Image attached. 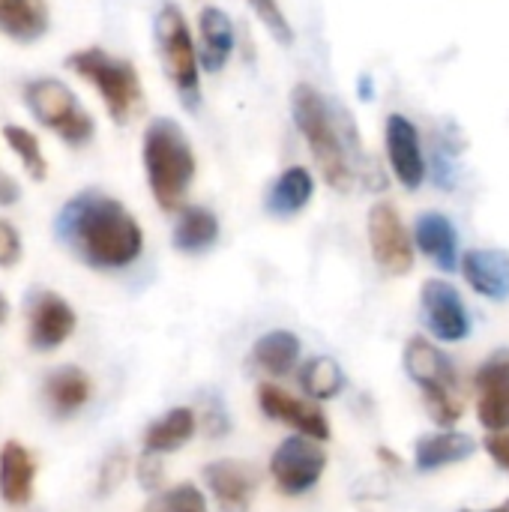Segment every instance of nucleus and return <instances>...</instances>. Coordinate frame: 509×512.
Listing matches in <instances>:
<instances>
[{"label":"nucleus","mask_w":509,"mask_h":512,"mask_svg":"<svg viewBox=\"0 0 509 512\" xmlns=\"http://www.w3.org/2000/svg\"><path fill=\"white\" fill-rule=\"evenodd\" d=\"M54 234L93 270H126L144 252V231L132 210L96 189H84L60 207Z\"/></svg>","instance_id":"f257e3e1"},{"label":"nucleus","mask_w":509,"mask_h":512,"mask_svg":"<svg viewBox=\"0 0 509 512\" xmlns=\"http://www.w3.org/2000/svg\"><path fill=\"white\" fill-rule=\"evenodd\" d=\"M291 114L327 186L336 192H348L354 186L360 156L351 117L345 111H336L327 96L306 81L291 90Z\"/></svg>","instance_id":"f03ea898"},{"label":"nucleus","mask_w":509,"mask_h":512,"mask_svg":"<svg viewBox=\"0 0 509 512\" xmlns=\"http://www.w3.org/2000/svg\"><path fill=\"white\" fill-rule=\"evenodd\" d=\"M141 162L156 204L165 213H177L180 207H186L198 159L186 129L177 120L156 117L147 123L141 138Z\"/></svg>","instance_id":"7ed1b4c3"},{"label":"nucleus","mask_w":509,"mask_h":512,"mask_svg":"<svg viewBox=\"0 0 509 512\" xmlns=\"http://www.w3.org/2000/svg\"><path fill=\"white\" fill-rule=\"evenodd\" d=\"M66 69H72L90 87H96L114 123H129L135 111L141 108L144 90H141V78L132 60L117 57L99 45H90V48L72 51L66 57Z\"/></svg>","instance_id":"20e7f679"},{"label":"nucleus","mask_w":509,"mask_h":512,"mask_svg":"<svg viewBox=\"0 0 509 512\" xmlns=\"http://www.w3.org/2000/svg\"><path fill=\"white\" fill-rule=\"evenodd\" d=\"M405 372L423 390L426 411L438 426H453L462 417V393L453 363L441 348L423 336H411L405 345Z\"/></svg>","instance_id":"39448f33"},{"label":"nucleus","mask_w":509,"mask_h":512,"mask_svg":"<svg viewBox=\"0 0 509 512\" xmlns=\"http://www.w3.org/2000/svg\"><path fill=\"white\" fill-rule=\"evenodd\" d=\"M156 45L165 66L168 81L180 93L186 108H195L201 102V63H198V45L192 39L189 21L177 3H162L156 12Z\"/></svg>","instance_id":"423d86ee"},{"label":"nucleus","mask_w":509,"mask_h":512,"mask_svg":"<svg viewBox=\"0 0 509 512\" xmlns=\"http://www.w3.org/2000/svg\"><path fill=\"white\" fill-rule=\"evenodd\" d=\"M24 102H27L30 114L39 120V126L54 132L69 147H84L96 132L90 111L78 102L75 90L60 78L27 81L24 84Z\"/></svg>","instance_id":"0eeeda50"},{"label":"nucleus","mask_w":509,"mask_h":512,"mask_svg":"<svg viewBox=\"0 0 509 512\" xmlns=\"http://www.w3.org/2000/svg\"><path fill=\"white\" fill-rule=\"evenodd\" d=\"M327 471V453L321 441H312L306 435L288 438L276 447L270 459V477L279 486L282 495H306L312 492Z\"/></svg>","instance_id":"6e6552de"},{"label":"nucleus","mask_w":509,"mask_h":512,"mask_svg":"<svg viewBox=\"0 0 509 512\" xmlns=\"http://www.w3.org/2000/svg\"><path fill=\"white\" fill-rule=\"evenodd\" d=\"M369 249L375 264L387 276H408L414 270V240L390 201H378L369 210Z\"/></svg>","instance_id":"1a4fd4ad"},{"label":"nucleus","mask_w":509,"mask_h":512,"mask_svg":"<svg viewBox=\"0 0 509 512\" xmlns=\"http://www.w3.org/2000/svg\"><path fill=\"white\" fill-rule=\"evenodd\" d=\"M426 327L441 342H462L471 333V315L462 294L447 279H429L420 291Z\"/></svg>","instance_id":"9d476101"},{"label":"nucleus","mask_w":509,"mask_h":512,"mask_svg":"<svg viewBox=\"0 0 509 512\" xmlns=\"http://www.w3.org/2000/svg\"><path fill=\"white\" fill-rule=\"evenodd\" d=\"M75 309L54 291H33L27 300V339L33 351H54L75 333Z\"/></svg>","instance_id":"9b49d317"},{"label":"nucleus","mask_w":509,"mask_h":512,"mask_svg":"<svg viewBox=\"0 0 509 512\" xmlns=\"http://www.w3.org/2000/svg\"><path fill=\"white\" fill-rule=\"evenodd\" d=\"M384 144H387V159H390L396 180L411 192L420 189L429 168H426V156H423L420 129L414 126V120L399 111L390 114L387 126H384Z\"/></svg>","instance_id":"f8f14e48"},{"label":"nucleus","mask_w":509,"mask_h":512,"mask_svg":"<svg viewBox=\"0 0 509 512\" xmlns=\"http://www.w3.org/2000/svg\"><path fill=\"white\" fill-rule=\"evenodd\" d=\"M258 408L264 417L291 426L294 432L312 438V441H330V423L327 414L315 405L306 402L300 396H291L288 390L276 387V384H261L258 387Z\"/></svg>","instance_id":"ddd939ff"},{"label":"nucleus","mask_w":509,"mask_h":512,"mask_svg":"<svg viewBox=\"0 0 509 512\" xmlns=\"http://www.w3.org/2000/svg\"><path fill=\"white\" fill-rule=\"evenodd\" d=\"M204 483L213 492V501L222 512H246L252 507L261 474L255 465L240 459H219L204 468Z\"/></svg>","instance_id":"4468645a"},{"label":"nucleus","mask_w":509,"mask_h":512,"mask_svg":"<svg viewBox=\"0 0 509 512\" xmlns=\"http://www.w3.org/2000/svg\"><path fill=\"white\" fill-rule=\"evenodd\" d=\"M477 384V417L489 432L509 429V348L495 351L474 375Z\"/></svg>","instance_id":"2eb2a0df"},{"label":"nucleus","mask_w":509,"mask_h":512,"mask_svg":"<svg viewBox=\"0 0 509 512\" xmlns=\"http://www.w3.org/2000/svg\"><path fill=\"white\" fill-rule=\"evenodd\" d=\"M414 243L438 270L453 273L459 267V231L450 216L438 210L420 213L414 225Z\"/></svg>","instance_id":"dca6fc26"},{"label":"nucleus","mask_w":509,"mask_h":512,"mask_svg":"<svg viewBox=\"0 0 509 512\" xmlns=\"http://www.w3.org/2000/svg\"><path fill=\"white\" fill-rule=\"evenodd\" d=\"M198 63L207 72L225 69V63L234 54L237 36H234V21L225 9L219 6H204L198 15Z\"/></svg>","instance_id":"f3484780"},{"label":"nucleus","mask_w":509,"mask_h":512,"mask_svg":"<svg viewBox=\"0 0 509 512\" xmlns=\"http://www.w3.org/2000/svg\"><path fill=\"white\" fill-rule=\"evenodd\" d=\"M462 273L480 297L509 300V252L504 249H471L462 258Z\"/></svg>","instance_id":"a211bd4d"},{"label":"nucleus","mask_w":509,"mask_h":512,"mask_svg":"<svg viewBox=\"0 0 509 512\" xmlns=\"http://www.w3.org/2000/svg\"><path fill=\"white\" fill-rule=\"evenodd\" d=\"M36 459L21 441H6L0 447V498L9 507H24L33 498Z\"/></svg>","instance_id":"6ab92c4d"},{"label":"nucleus","mask_w":509,"mask_h":512,"mask_svg":"<svg viewBox=\"0 0 509 512\" xmlns=\"http://www.w3.org/2000/svg\"><path fill=\"white\" fill-rule=\"evenodd\" d=\"M312 195H315V177L309 174V168L291 165L270 183L264 195V210L276 219H291L309 207Z\"/></svg>","instance_id":"aec40b11"},{"label":"nucleus","mask_w":509,"mask_h":512,"mask_svg":"<svg viewBox=\"0 0 509 512\" xmlns=\"http://www.w3.org/2000/svg\"><path fill=\"white\" fill-rule=\"evenodd\" d=\"M93 384L84 369L78 366H60L42 381L45 405L54 417H72L90 402Z\"/></svg>","instance_id":"412c9836"},{"label":"nucleus","mask_w":509,"mask_h":512,"mask_svg":"<svg viewBox=\"0 0 509 512\" xmlns=\"http://www.w3.org/2000/svg\"><path fill=\"white\" fill-rule=\"evenodd\" d=\"M171 240H174L177 252L201 255V252L213 249L216 240H219V216L210 207H201V204L180 207Z\"/></svg>","instance_id":"4be33fe9"},{"label":"nucleus","mask_w":509,"mask_h":512,"mask_svg":"<svg viewBox=\"0 0 509 512\" xmlns=\"http://www.w3.org/2000/svg\"><path fill=\"white\" fill-rule=\"evenodd\" d=\"M477 450V441L465 432H438V435H423L414 447V465L423 474L441 471L447 465H459L471 459Z\"/></svg>","instance_id":"5701e85b"},{"label":"nucleus","mask_w":509,"mask_h":512,"mask_svg":"<svg viewBox=\"0 0 509 512\" xmlns=\"http://www.w3.org/2000/svg\"><path fill=\"white\" fill-rule=\"evenodd\" d=\"M51 12L45 0H0V33L12 42H36L48 33Z\"/></svg>","instance_id":"b1692460"},{"label":"nucleus","mask_w":509,"mask_h":512,"mask_svg":"<svg viewBox=\"0 0 509 512\" xmlns=\"http://www.w3.org/2000/svg\"><path fill=\"white\" fill-rule=\"evenodd\" d=\"M300 339L291 330H270L252 345V366L270 378H285L297 369Z\"/></svg>","instance_id":"393cba45"},{"label":"nucleus","mask_w":509,"mask_h":512,"mask_svg":"<svg viewBox=\"0 0 509 512\" xmlns=\"http://www.w3.org/2000/svg\"><path fill=\"white\" fill-rule=\"evenodd\" d=\"M195 429H198V414L192 408H171L144 432V450L156 456L177 453L192 441Z\"/></svg>","instance_id":"a878e982"},{"label":"nucleus","mask_w":509,"mask_h":512,"mask_svg":"<svg viewBox=\"0 0 509 512\" xmlns=\"http://www.w3.org/2000/svg\"><path fill=\"white\" fill-rule=\"evenodd\" d=\"M300 387L312 399H333L345 387V372L333 357H312L300 369Z\"/></svg>","instance_id":"bb28decb"},{"label":"nucleus","mask_w":509,"mask_h":512,"mask_svg":"<svg viewBox=\"0 0 509 512\" xmlns=\"http://www.w3.org/2000/svg\"><path fill=\"white\" fill-rule=\"evenodd\" d=\"M3 138H6V144H9V150L18 156V162L24 165V171H27L36 183H42V180L48 177V159H45V153H42L39 138H36L27 126H15V123H6V126H3Z\"/></svg>","instance_id":"cd10ccee"},{"label":"nucleus","mask_w":509,"mask_h":512,"mask_svg":"<svg viewBox=\"0 0 509 512\" xmlns=\"http://www.w3.org/2000/svg\"><path fill=\"white\" fill-rule=\"evenodd\" d=\"M144 512H210V507L195 483H177L171 489H159V495L150 498Z\"/></svg>","instance_id":"c85d7f7f"},{"label":"nucleus","mask_w":509,"mask_h":512,"mask_svg":"<svg viewBox=\"0 0 509 512\" xmlns=\"http://www.w3.org/2000/svg\"><path fill=\"white\" fill-rule=\"evenodd\" d=\"M252 12L258 15V21L270 30V36L279 42V45H291L294 42V27L282 9L279 0H249Z\"/></svg>","instance_id":"c756f323"},{"label":"nucleus","mask_w":509,"mask_h":512,"mask_svg":"<svg viewBox=\"0 0 509 512\" xmlns=\"http://www.w3.org/2000/svg\"><path fill=\"white\" fill-rule=\"evenodd\" d=\"M126 468H129V456L123 450H114L105 456L102 468H99V480H96V489L102 495H111L123 480H126Z\"/></svg>","instance_id":"7c9ffc66"},{"label":"nucleus","mask_w":509,"mask_h":512,"mask_svg":"<svg viewBox=\"0 0 509 512\" xmlns=\"http://www.w3.org/2000/svg\"><path fill=\"white\" fill-rule=\"evenodd\" d=\"M21 234L12 222L0 219V267L9 270L21 261Z\"/></svg>","instance_id":"2f4dec72"},{"label":"nucleus","mask_w":509,"mask_h":512,"mask_svg":"<svg viewBox=\"0 0 509 512\" xmlns=\"http://www.w3.org/2000/svg\"><path fill=\"white\" fill-rule=\"evenodd\" d=\"M138 483H141V489H147V492H159L162 489V477H165V471H162V462H159V456L156 453H147L144 450V456L138 459Z\"/></svg>","instance_id":"473e14b6"},{"label":"nucleus","mask_w":509,"mask_h":512,"mask_svg":"<svg viewBox=\"0 0 509 512\" xmlns=\"http://www.w3.org/2000/svg\"><path fill=\"white\" fill-rule=\"evenodd\" d=\"M486 453L504 468L509 474V435L504 432H492L489 438H486Z\"/></svg>","instance_id":"72a5a7b5"},{"label":"nucleus","mask_w":509,"mask_h":512,"mask_svg":"<svg viewBox=\"0 0 509 512\" xmlns=\"http://www.w3.org/2000/svg\"><path fill=\"white\" fill-rule=\"evenodd\" d=\"M18 201H21V186H18V180L0 168V207H12V204H18Z\"/></svg>","instance_id":"f704fd0d"},{"label":"nucleus","mask_w":509,"mask_h":512,"mask_svg":"<svg viewBox=\"0 0 509 512\" xmlns=\"http://www.w3.org/2000/svg\"><path fill=\"white\" fill-rule=\"evenodd\" d=\"M357 87H360V96H363V99H372V90H375V87H372V78H369V75H363Z\"/></svg>","instance_id":"c9c22d12"},{"label":"nucleus","mask_w":509,"mask_h":512,"mask_svg":"<svg viewBox=\"0 0 509 512\" xmlns=\"http://www.w3.org/2000/svg\"><path fill=\"white\" fill-rule=\"evenodd\" d=\"M378 456H381L384 462H390V465H396V468H402V459H399V456H393L390 450H378Z\"/></svg>","instance_id":"e433bc0d"},{"label":"nucleus","mask_w":509,"mask_h":512,"mask_svg":"<svg viewBox=\"0 0 509 512\" xmlns=\"http://www.w3.org/2000/svg\"><path fill=\"white\" fill-rule=\"evenodd\" d=\"M6 318H9V300H6V294H0V327L6 324Z\"/></svg>","instance_id":"4c0bfd02"},{"label":"nucleus","mask_w":509,"mask_h":512,"mask_svg":"<svg viewBox=\"0 0 509 512\" xmlns=\"http://www.w3.org/2000/svg\"><path fill=\"white\" fill-rule=\"evenodd\" d=\"M459 512H509V498L504 504H498V507H492V510H459Z\"/></svg>","instance_id":"58836bf2"}]
</instances>
